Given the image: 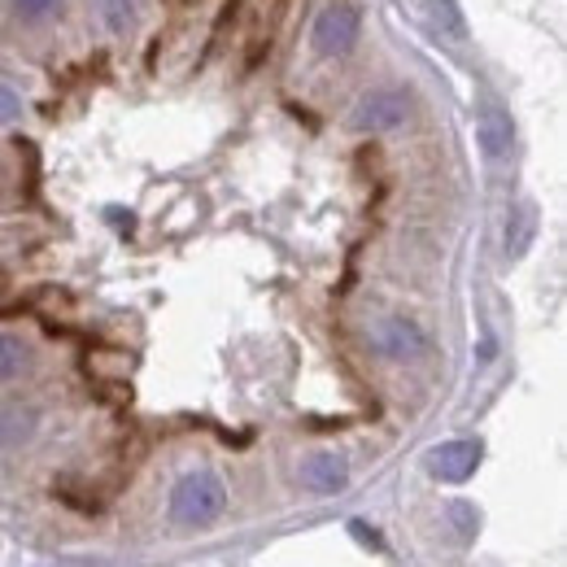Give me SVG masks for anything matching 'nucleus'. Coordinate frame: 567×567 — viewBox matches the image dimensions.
Listing matches in <instances>:
<instances>
[{
	"instance_id": "obj_8",
	"label": "nucleus",
	"mask_w": 567,
	"mask_h": 567,
	"mask_svg": "<svg viewBox=\"0 0 567 567\" xmlns=\"http://www.w3.org/2000/svg\"><path fill=\"white\" fill-rule=\"evenodd\" d=\"M27 367H31V350L18 337H0V384L4 380H18Z\"/></svg>"
},
{
	"instance_id": "obj_14",
	"label": "nucleus",
	"mask_w": 567,
	"mask_h": 567,
	"mask_svg": "<svg viewBox=\"0 0 567 567\" xmlns=\"http://www.w3.org/2000/svg\"><path fill=\"white\" fill-rule=\"evenodd\" d=\"M450 515H454V524H458L463 533H472V528H476V519H472L476 511H472V506H463V502H458V506H450Z\"/></svg>"
},
{
	"instance_id": "obj_13",
	"label": "nucleus",
	"mask_w": 567,
	"mask_h": 567,
	"mask_svg": "<svg viewBox=\"0 0 567 567\" xmlns=\"http://www.w3.org/2000/svg\"><path fill=\"white\" fill-rule=\"evenodd\" d=\"M13 4H18L22 18H44V13H53L58 0H13Z\"/></svg>"
},
{
	"instance_id": "obj_5",
	"label": "nucleus",
	"mask_w": 567,
	"mask_h": 567,
	"mask_svg": "<svg viewBox=\"0 0 567 567\" xmlns=\"http://www.w3.org/2000/svg\"><path fill=\"white\" fill-rule=\"evenodd\" d=\"M301 485L310 494H341L350 485V463L337 454V450H315L301 458Z\"/></svg>"
},
{
	"instance_id": "obj_12",
	"label": "nucleus",
	"mask_w": 567,
	"mask_h": 567,
	"mask_svg": "<svg viewBox=\"0 0 567 567\" xmlns=\"http://www.w3.org/2000/svg\"><path fill=\"white\" fill-rule=\"evenodd\" d=\"M18 114H22V105H18V96L0 83V127H9V123H18Z\"/></svg>"
},
{
	"instance_id": "obj_6",
	"label": "nucleus",
	"mask_w": 567,
	"mask_h": 567,
	"mask_svg": "<svg viewBox=\"0 0 567 567\" xmlns=\"http://www.w3.org/2000/svg\"><path fill=\"white\" fill-rule=\"evenodd\" d=\"M476 467H481V445L476 441H450V445H441V450L427 454V472L436 481H450V485L467 481Z\"/></svg>"
},
{
	"instance_id": "obj_1",
	"label": "nucleus",
	"mask_w": 567,
	"mask_h": 567,
	"mask_svg": "<svg viewBox=\"0 0 567 567\" xmlns=\"http://www.w3.org/2000/svg\"><path fill=\"white\" fill-rule=\"evenodd\" d=\"M227 515V485L214 472H188L171 489V519L179 528H210Z\"/></svg>"
},
{
	"instance_id": "obj_15",
	"label": "nucleus",
	"mask_w": 567,
	"mask_h": 567,
	"mask_svg": "<svg viewBox=\"0 0 567 567\" xmlns=\"http://www.w3.org/2000/svg\"><path fill=\"white\" fill-rule=\"evenodd\" d=\"M0 206H4V184H0Z\"/></svg>"
},
{
	"instance_id": "obj_11",
	"label": "nucleus",
	"mask_w": 567,
	"mask_h": 567,
	"mask_svg": "<svg viewBox=\"0 0 567 567\" xmlns=\"http://www.w3.org/2000/svg\"><path fill=\"white\" fill-rule=\"evenodd\" d=\"M528 236H533V210L524 206V210H519V218H515V240H506V249H511V254H524Z\"/></svg>"
},
{
	"instance_id": "obj_9",
	"label": "nucleus",
	"mask_w": 567,
	"mask_h": 567,
	"mask_svg": "<svg viewBox=\"0 0 567 567\" xmlns=\"http://www.w3.org/2000/svg\"><path fill=\"white\" fill-rule=\"evenodd\" d=\"M427 9H432V18H436V27H445L450 35H463V31H467V18H463V9H458L454 0H427Z\"/></svg>"
},
{
	"instance_id": "obj_7",
	"label": "nucleus",
	"mask_w": 567,
	"mask_h": 567,
	"mask_svg": "<svg viewBox=\"0 0 567 567\" xmlns=\"http://www.w3.org/2000/svg\"><path fill=\"white\" fill-rule=\"evenodd\" d=\"M476 141H481V153H485V157H494V162L506 157L511 144H515V123H511V114L497 110V105H485L481 118H476Z\"/></svg>"
},
{
	"instance_id": "obj_10",
	"label": "nucleus",
	"mask_w": 567,
	"mask_h": 567,
	"mask_svg": "<svg viewBox=\"0 0 567 567\" xmlns=\"http://www.w3.org/2000/svg\"><path fill=\"white\" fill-rule=\"evenodd\" d=\"M101 13H105V22H110L114 31L132 27V0H101Z\"/></svg>"
},
{
	"instance_id": "obj_2",
	"label": "nucleus",
	"mask_w": 567,
	"mask_h": 567,
	"mask_svg": "<svg viewBox=\"0 0 567 567\" xmlns=\"http://www.w3.org/2000/svg\"><path fill=\"white\" fill-rule=\"evenodd\" d=\"M367 341H371L375 354L389 358V362H420L432 350L427 346V332L415 319H406V315H380L367 328Z\"/></svg>"
},
{
	"instance_id": "obj_4",
	"label": "nucleus",
	"mask_w": 567,
	"mask_h": 567,
	"mask_svg": "<svg viewBox=\"0 0 567 567\" xmlns=\"http://www.w3.org/2000/svg\"><path fill=\"white\" fill-rule=\"evenodd\" d=\"M358 9L354 4H328L319 18H315V31H310V44L319 58H346L358 44Z\"/></svg>"
},
{
	"instance_id": "obj_3",
	"label": "nucleus",
	"mask_w": 567,
	"mask_h": 567,
	"mask_svg": "<svg viewBox=\"0 0 567 567\" xmlns=\"http://www.w3.org/2000/svg\"><path fill=\"white\" fill-rule=\"evenodd\" d=\"M411 118V92L389 83V87H371L354 105L358 132H398Z\"/></svg>"
}]
</instances>
